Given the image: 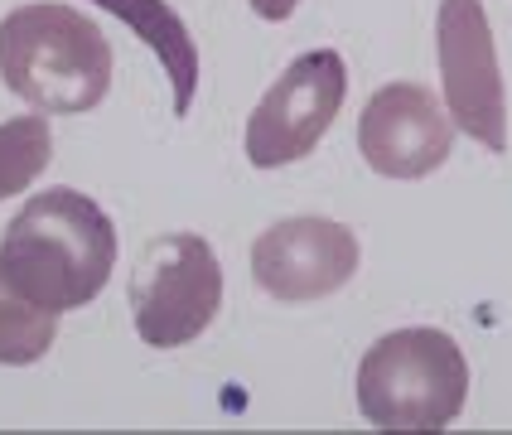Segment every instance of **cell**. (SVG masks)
Masks as SVG:
<instances>
[{"label":"cell","instance_id":"6da1fadb","mask_svg":"<svg viewBox=\"0 0 512 435\" xmlns=\"http://www.w3.org/2000/svg\"><path fill=\"white\" fill-rule=\"evenodd\" d=\"M0 266L49 315L92 305L116 266V228L78 189H49L5 223Z\"/></svg>","mask_w":512,"mask_h":435},{"label":"cell","instance_id":"7a4b0ae2","mask_svg":"<svg viewBox=\"0 0 512 435\" xmlns=\"http://www.w3.org/2000/svg\"><path fill=\"white\" fill-rule=\"evenodd\" d=\"M0 83L49 116H83L112 92V44L63 0L20 5L0 20Z\"/></svg>","mask_w":512,"mask_h":435},{"label":"cell","instance_id":"3957f363","mask_svg":"<svg viewBox=\"0 0 512 435\" xmlns=\"http://www.w3.org/2000/svg\"><path fill=\"white\" fill-rule=\"evenodd\" d=\"M469 397V363L445 329L382 334L358 363V411L377 431H445Z\"/></svg>","mask_w":512,"mask_h":435},{"label":"cell","instance_id":"277c9868","mask_svg":"<svg viewBox=\"0 0 512 435\" xmlns=\"http://www.w3.org/2000/svg\"><path fill=\"white\" fill-rule=\"evenodd\" d=\"M223 310V266L199 232H160L131 276V319L150 348H184Z\"/></svg>","mask_w":512,"mask_h":435},{"label":"cell","instance_id":"5b68a950","mask_svg":"<svg viewBox=\"0 0 512 435\" xmlns=\"http://www.w3.org/2000/svg\"><path fill=\"white\" fill-rule=\"evenodd\" d=\"M343 97H348L343 58L334 49L300 54L247 116V160L256 170H281L305 160L329 136L334 116L343 112Z\"/></svg>","mask_w":512,"mask_h":435},{"label":"cell","instance_id":"8992f818","mask_svg":"<svg viewBox=\"0 0 512 435\" xmlns=\"http://www.w3.org/2000/svg\"><path fill=\"white\" fill-rule=\"evenodd\" d=\"M435 49H440V83H445L450 121L484 150L503 155L508 150V102H503V73H498V49H493L484 0H440Z\"/></svg>","mask_w":512,"mask_h":435},{"label":"cell","instance_id":"52a82bcc","mask_svg":"<svg viewBox=\"0 0 512 435\" xmlns=\"http://www.w3.org/2000/svg\"><path fill=\"white\" fill-rule=\"evenodd\" d=\"M358 150L382 179H426L455 155V121L426 83H387L358 116Z\"/></svg>","mask_w":512,"mask_h":435},{"label":"cell","instance_id":"ba28073f","mask_svg":"<svg viewBox=\"0 0 512 435\" xmlns=\"http://www.w3.org/2000/svg\"><path fill=\"white\" fill-rule=\"evenodd\" d=\"M353 271L358 237L334 218H281L252 247V281L285 305L329 300L353 281Z\"/></svg>","mask_w":512,"mask_h":435},{"label":"cell","instance_id":"9c48e42d","mask_svg":"<svg viewBox=\"0 0 512 435\" xmlns=\"http://www.w3.org/2000/svg\"><path fill=\"white\" fill-rule=\"evenodd\" d=\"M97 5L116 15L126 29H136V39H145L160 54L174 87V116H189L194 92H199V49H194V34L174 15L170 0H97Z\"/></svg>","mask_w":512,"mask_h":435},{"label":"cell","instance_id":"30bf717a","mask_svg":"<svg viewBox=\"0 0 512 435\" xmlns=\"http://www.w3.org/2000/svg\"><path fill=\"white\" fill-rule=\"evenodd\" d=\"M58 315H49L44 305H34L25 290H15V281L0 266V363L5 368H25L39 363L58 334Z\"/></svg>","mask_w":512,"mask_h":435},{"label":"cell","instance_id":"8fae6325","mask_svg":"<svg viewBox=\"0 0 512 435\" xmlns=\"http://www.w3.org/2000/svg\"><path fill=\"white\" fill-rule=\"evenodd\" d=\"M54 160V131L44 116H10L0 121V199L25 194Z\"/></svg>","mask_w":512,"mask_h":435},{"label":"cell","instance_id":"7c38bea8","mask_svg":"<svg viewBox=\"0 0 512 435\" xmlns=\"http://www.w3.org/2000/svg\"><path fill=\"white\" fill-rule=\"evenodd\" d=\"M247 5H252V10L261 15V20H290L300 0H247Z\"/></svg>","mask_w":512,"mask_h":435}]
</instances>
